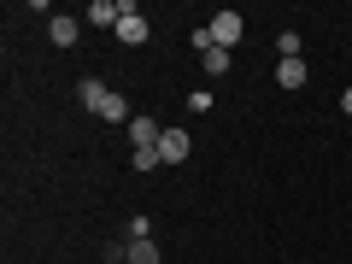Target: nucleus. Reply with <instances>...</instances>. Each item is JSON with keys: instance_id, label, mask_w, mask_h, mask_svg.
<instances>
[{"instance_id": "nucleus-1", "label": "nucleus", "mask_w": 352, "mask_h": 264, "mask_svg": "<svg viewBox=\"0 0 352 264\" xmlns=\"http://www.w3.org/2000/svg\"><path fill=\"white\" fill-rule=\"evenodd\" d=\"M118 6H124V24H118V41H124V47H141V41L153 36V24L141 18V6H135V0H118Z\"/></svg>"}, {"instance_id": "nucleus-2", "label": "nucleus", "mask_w": 352, "mask_h": 264, "mask_svg": "<svg viewBox=\"0 0 352 264\" xmlns=\"http://www.w3.org/2000/svg\"><path fill=\"white\" fill-rule=\"evenodd\" d=\"M241 36H247V18H241V12H217V18H212V41H217V47L235 53Z\"/></svg>"}, {"instance_id": "nucleus-3", "label": "nucleus", "mask_w": 352, "mask_h": 264, "mask_svg": "<svg viewBox=\"0 0 352 264\" xmlns=\"http://www.w3.org/2000/svg\"><path fill=\"white\" fill-rule=\"evenodd\" d=\"M159 141H164L159 118H147V112H135V118H129V147H159Z\"/></svg>"}, {"instance_id": "nucleus-4", "label": "nucleus", "mask_w": 352, "mask_h": 264, "mask_svg": "<svg viewBox=\"0 0 352 264\" xmlns=\"http://www.w3.org/2000/svg\"><path fill=\"white\" fill-rule=\"evenodd\" d=\"M76 36H82V24H76L71 12H53L47 18V41H53V47H76Z\"/></svg>"}, {"instance_id": "nucleus-5", "label": "nucleus", "mask_w": 352, "mask_h": 264, "mask_svg": "<svg viewBox=\"0 0 352 264\" xmlns=\"http://www.w3.org/2000/svg\"><path fill=\"white\" fill-rule=\"evenodd\" d=\"M188 147H194L188 129H164V141H159V164H182V159H188Z\"/></svg>"}, {"instance_id": "nucleus-6", "label": "nucleus", "mask_w": 352, "mask_h": 264, "mask_svg": "<svg viewBox=\"0 0 352 264\" xmlns=\"http://www.w3.org/2000/svg\"><path fill=\"white\" fill-rule=\"evenodd\" d=\"M88 24H100V30H118L124 24V6H118V0H88Z\"/></svg>"}, {"instance_id": "nucleus-7", "label": "nucleus", "mask_w": 352, "mask_h": 264, "mask_svg": "<svg viewBox=\"0 0 352 264\" xmlns=\"http://www.w3.org/2000/svg\"><path fill=\"white\" fill-rule=\"evenodd\" d=\"M106 94H112V88H106L100 76H82V82H76V100H82V112H100Z\"/></svg>"}, {"instance_id": "nucleus-8", "label": "nucleus", "mask_w": 352, "mask_h": 264, "mask_svg": "<svg viewBox=\"0 0 352 264\" xmlns=\"http://www.w3.org/2000/svg\"><path fill=\"white\" fill-rule=\"evenodd\" d=\"M276 82L288 88V94H294V88H305V59H282L276 65Z\"/></svg>"}, {"instance_id": "nucleus-9", "label": "nucleus", "mask_w": 352, "mask_h": 264, "mask_svg": "<svg viewBox=\"0 0 352 264\" xmlns=\"http://www.w3.org/2000/svg\"><path fill=\"white\" fill-rule=\"evenodd\" d=\"M100 118H106V124H129L135 112H129V100H124V94L112 88V94H106V106H100Z\"/></svg>"}, {"instance_id": "nucleus-10", "label": "nucleus", "mask_w": 352, "mask_h": 264, "mask_svg": "<svg viewBox=\"0 0 352 264\" xmlns=\"http://www.w3.org/2000/svg\"><path fill=\"white\" fill-rule=\"evenodd\" d=\"M124 264H164V252L153 247V241H129V258Z\"/></svg>"}, {"instance_id": "nucleus-11", "label": "nucleus", "mask_w": 352, "mask_h": 264, "mask_svg": "<svg viewBox=\"0 0 352 264\" xmlns=\"http://www.w3.org/2000/svg\"><path fill=\"white\" fill-rule=\"evenodd\" d=\"M200 59H206V71H212V76H223L229 65H235V59H229V47H212V53H200Z\"/></svg>"}, {"instance_id": "nucleus-12", "label": "nucleus", "mask_w": 352, "mask_h": 264, "mask_svg": "<svg viewBox=\"0 0 352 264\" xmlns=\"http://www.w3.org/2000/svg\"><path fill=\"white\" fill-rule=\"evenodd\" d=\"M124 235H129V241H153V217H141V212H135V217L124 223Z\"/></svg>"}, {"instance_id": "nucleus-13", "label": "nucleus", "mask_w": 352, "mask_h": 264, "mask_svg": "<svg viewBox=\"0 0 352 264\" xmlns=\"http://www.w3.org/2000/svg\"><path fill=\"white\" fill-rule=\"evenodd\" d=\"M276 53H282V59H300V30H282V36H276Z\"/></svg>"}, {"instance_id": "nucleus-14", "label": "nucleus", "mask_w": 352, "mask_h": 264, "mask_svg": "<svg viewBox=\"0 0 352 264\" xmlns=\"http://www.w3.org/2000/svg\"><path fill=\"white\" fill-rule=\"evenodd\" d=\"M188 41H194V53H212V47H217V41H212V24H194Z\"/></svg>"}, {"instance_id": "nucleus-15", "label": "nucleus", "mask_w": 352, "mask_h": 264, "mask_svg": "<svg viewBox=\"0 0 352 264\" xmlns=\"http://www.w3.org/2000/svg\"><path fill=\"white\" fill-rule=\"evenodd\" d=\"M129 164H135V170H153V164H159V147H135V153H129Z\"/></svg>"}, {"instance_id": "nucleus-16", "label": "nucleus", "mask_w": 352, "mask_h": 264, "mask_svg": "<svg viewBox=\"0 0 352 264\" xmlns=\"http://www.w3.org/2000/svg\"><path fill=\"white\" fill-rule=\"evenodd\" d=\"M340 112H352V88H346V94H340Z\"/></svg>"}]
</instances>
